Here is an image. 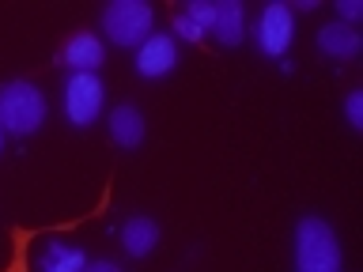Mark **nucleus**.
Here are the masks:
<instances>
[{"instance_id": "1", "label": "nucleus", "mask_w": 363, "mask_h": 272, "mask_svg": "<svg viewBox=\"0 0 363 272\" xmlns=\"http://www.w3.org/2000/svg\"><path fill=\"white\" fill-rule=\"evenodd\" d=\"M295 272H345L333 227L318 215H303L295 227Z\"/></svg>"}, {"instance_id": "2", "label": "nucleus", "mask_w": 363, "mask_h": 272, "mask_svg": "<svg viewBox=\"0 0 363 272\" xmlns=\"http://www.w3.org/2000/svg\"><path fill=\"white\" fill-rule=\"evenodd\" d=\"M45 121V95L30 79H8L0 87V132H16V136H30L38 132Z\"/></svg>"}, {"instance_id": "3", "label": "nucleus", "mask_w": 363, "mask_h": 272, "mask_svg": "<svg viewBox=\"0 0 363 272\" xmlns=\"http://www.w3.org/2000/svg\"><path fill=\"white\" fill-rule=\"evenodd\" d=\"M155 27V8L144 4V0H113V4L102 8V30L113 45L121 50H140V45L152 38Z\"/></svg>"}, {"instance_id": "4", "label": "nucleus", "mask_w": 363, "mask_h": 272, "mask_svg": "<svg viewBox=\"0 0 363 272\" xmlns=\"http://www.w3.org/2000/svg\"><path fill=\"white\" fill-rule=\"evenodd\" d=\"M102 98H106V91H102V79L95 72H72L65 84V113L68 121L76 125V129H87L91 121L102 113Z\"/></svg>"}, {"instance_id": "5", "label": "nucleus", "mask_w": 363, "mask_h": 272, "mask_svg": "<svg viewBox=\"0 0 363 272\" xmlns=\"http://www.w3.org/2000/svg\"><path fill=\"white\" fill-rule=\"evenodd\" d=\"M291 34H295L291 8L284 4V0L265 4V11H261V19H257V50L265 57H284L291 45Z\"/></svg>"}, {"instance_id": "6", "label": "nucleus", "mask_w": 363, "mask_h": 272, "mask_svg": "<svg viewBox=\"0 0 363 272\" xmlns=\"http://www.w3.org/2000/svg\"><path fill=\"white\" fill-rule=\"evenodd\" d=\"M178 64V42L170 34H152L140 50H136V72L144 79H163Z\"/></svg>"}, {"instance_id": "7", "label": "nucleus", "mask_w": 363, "mask_h": 272, "mask_svg": "<svg viewBox=\"0 0 363 272\" xmlns=\"http://www.w3.org/2000/svg\"><path fill=\"white\" fill-rule=\"evenodd\" d=\"M102 57H106V50H102V42L91 30H76L61 50V61L72 68V72H95L102 64Z\"/></svg>"}, {"instance_id": "8", "label": "nucleus", "mask_w": 363, "mask_h": 272, "mask_svg": "<svg viewBox=\"0 0 363 272\" xmlns=\"http://www.w3.org/2000/svg\"><path fill=\"white\" fill-rule=\"evenodd\" d=\"M359 34H356V27H348V23H340V19H333V23H325L322 30H318V50H322L325 57H340V61H352V57L359 53Z\"/></svg>"}, {"instance_id": "9", "label": "nucleus", "mask_w": 363, "mask_h": 272, "mask_svg": "<svg viewBox=\"0 0 363 272\" xmlns=\"http://www.w3.org/2000/svg\"><path fill=\"white\" fill-rule=\"evenodd\" d=\"M110 140L121 147H136L144 140V113L133 102H121L110 110Z\"/></svg>"}, {"instance_id": "10", "label": "nucleus", "mask_w": 363, "mask_h": 272, "mask_svg": "<svg viewBox=\"0 0 363 272\" xmlns=\"http://www.w3.org/2000/svg\"><path fill=\"white\" fill-rule=\"evenodd\" d=\"M121 246L129 257H147L159 246V223L147 220V215H133L121 227Z\"/></svg>"}, {"instance_id": "11", "label": "nucleus", "mask_w": 363, "mask_h": 272, "mask_svg": "<svg viewBox=\"0 0 363 272\" xmlns=\"http://www.w3.org/2000/svg\"><path fill=\"white\" fill-rule=\"evenodd\" d=\"M212 34L220 38V45H238L246 34V8L238 4V0H220V4H216Z\"/></svg>"}, {"instance_id": "12", "label": "nucleus", "mask_w": 363, "mask_h": 272, "mask_svg": "<svg viewBox=\"0 0 363 272\" xmlns=\"http://www.w3.org/2000/svg\"><path fill=\"white\" fill-rule=\"evenodd\" d=\"M84 268H87L84 249L65 246V242L45 246V254H42V261H38V272H84Z\"/></svg>"}, {"instance_id": "13", "label": "nucleus", "mask_w": 363, "mask_h": 272, "mask_svg": "<svg viewBox=\"0 0 363 272\" xmlns=\"http://www.w3.org/2000/svg\"><path fill=\"white\" fill-rule=\"evenodd\" d=\"M38 227H11L8 242H11V257L0 272H30V242L38 238Z\"/></svg>"}, {"instance_id": "14", "label": "nucleus", "mask_w": 363, "mask_h": 272, "mask_svg": "<svg viewBox=\"0 0 363 272\" xmlns=\"http://www.w3.org/2000/svg\"><path fill=\"white\" fill-rule=\"evenodd\" d=\"M186 16L197 23L201 30H212V23H216V4H208V0H189Z\"/></svg>"}, {"instance_id": "15", "label": "nucleus", "mask_w": 363, "mask_h": 272, "mask_svg": "<svg viewBox=\"0 0 363 272\" xmlns=\"http://www.w3.org/2000/svg\"><path fill=\"white\" fill-rule=\"evenodd\" d=\"M174 34H178V38H186V42H201V38H204V30L186 16V8L174 11Z\"/></svg>"}, {"instance_id": "16", "label": "nucleus", "mask_w": 363, "mask_h": 272, "mask_svg": "<svg viewBox=\"0 0 363 272\" xmlns=\"http://www.w3.org/2000/svg\"><path fill=\"white\" fill-rule=\"evenodd\" d=\"M345 113H348V125L352 129H363V91H352V95L345 98Z\"/></svg>"}, {"instance_id": "17", "label": "nucleus", "mask_w": 363, "mask_h": 272, "mask_svg": "<svg viewBox=\"0 0 363 272\" xmlns=\"http://www.w3.org/2000/svg\"><path fill=\"white\" fill-rule=\"evenodd\" d=\"M337 11H340V23H348V27H352V19L363 16V4H359V0H337Z\"/></svg>"}, {"instance_id": "18", "label": "nucleus", "mask_w": 363, "mask_h": 272, "mask_svg": "<svg viewBox=\"0 0 363 272\" xmlns=\"http://www.w3.org/2000/svg\"><path fill=\"white\" fill-rule=\"evenodd\" d=\"M84 272H121L113 261H87V268Z\"/></svg>"}, {"instance_id": "19", "label": "nucleus", "mask_w": 363, "mask_h": 272, "mask_svg": "<svg viewBox=\"0 0 363 272\" xmlns=\"http://www.w3.org/2000/svg\"><path fill=\"white\" fill-rule=\"evenodd\" d=\"M0 147H4V132H0Z\"/></svg>"}]
</instances>
